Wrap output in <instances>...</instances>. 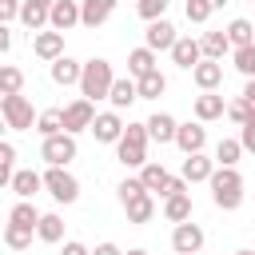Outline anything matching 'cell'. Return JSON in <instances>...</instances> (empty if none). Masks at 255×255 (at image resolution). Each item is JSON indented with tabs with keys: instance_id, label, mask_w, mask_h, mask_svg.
<instances>
[{
	"instance_id": "cell-1",
	"label": "cell",
	"mask_w": 255,
	"mask_h": 255,
	"mask_svg": "<svg viewBox=\"0 0 255 255\" xmlns=\"http://www.w3.org/2000/svg\"><path fill=\"white\" fill-rule=\"evenodd\" d=\"M112 84H116V72H112V64L104 60V56H92V60H84V76H80V96L84 100H108L112 96Z\"/></svg>"
},
{
	"instance_id": "cell-2",
	"label": "cell",
	"mask_w": 255,
	"mask_h": 255,
	"mask_svg": "<svg viewBox=\"0 0 255 255\" xmlns=\"http://www.w3.org/2000/svg\"><path fill=\"white\" fill-rule=\"evenodd\" d=\"M211 203L219 211H235L243 203V175L235 167H215V175H211Z\"/></svg>"
},
{
	"instance_id": "cell-3",
	"label": "cell",
	"mask_w": 255,
	"mask_h": 255,
	"mask_svg": "<svg viewBox=\"0 0 255 255\" xmlns=\"http://www.w3.org/2000/svg\"><path fill=\"white\" fill-rule=\"evenodd\" d=\"M147 124H128V131H124V139L116 143V159L124 163V167H143L147 163Z\"/></svg>"
},
{
	"instance_id": "cell-4",
	"label": "cell",
	"mask_w": 255,
	"mask_h": 255,
	"mask_svg": "<svg viewBox=\"0 0 255 255\" xmlns=\"http://www.w3.org/2000/svg\"><path fill=\"white\" fill-rule=\"evenodd\" d=\"M0 116H4V128H12V131H32L40 120L32 112L28 96H0Z\"/></svg>"
},
{
	"instance_id": "cell-5",
	"label": "cell",
	"mask_w": 255,
	"mask_h": 255,
	"mask_svg": "<svg viewBox=\"0 0 255 255\" xmlns=\"http://www.w3.org/2000/svg\"><path fill=\"white\" fill-rule=\"evenodd\" d=\"M44 191H48L56 203H76V199H80V179H76L68 167H48V171H44Z\"/></svg>"
},
{
	"instance_id": "cell-6",
	"label": "cell",
	"mask_w": 255,
	"mask_h": 255,
	"mask_svg": "<svg viewBox=\"0 0 255 255\" xmlns=\"http://www.w3.org/2000/svg\"><path fill=\"white\" fill-rule=\"evenodd\" d=\"M76 135H68V131H60V135H52V139H44L40 143V159L48 163V167H68L72 159H76Z\"/></svg>"
},
{
	"instance_id": "cell-7",
	"label": "cell",
	"mask_w": 255,
	"mask_h": 255,
	"mask_svg": "<svg viewBox=\"0 0 255 255\" xmlns=\"http://www.w3.org/2000/svg\"><path fill=\"white\" fill-rule=\"evenodd\" d=\"M92 124H96V104L92 100H72L68 108H64V131L68 135H76V131H92Z\"/></svg>"
},
{
	"instance_id": "cell-8",
	"label": "cell",
	"mask_w": 255,
	"mask_h": 255,
	"mask_svg": "<svg viewBox=\"0 0 255 255\" xmlns=\"http://www.w3.org/2000/svg\"><path fill=\"white\" fill-rule=\"evenodd\" d=\"M171 247H175V255H199L203 251V227L199 223H175V231H171Z\"/></svg>"
},
{
	"instance_id": "cell-9",
	"label": "cell",
	"mask_w": 255,
	"mask_h": 255,
	"mask_svg": "<svg viewBox=\"0 0 255 255\" xmlns=\"http://www.w3.org/2000/svg\"><path fill=\"white\" fill-rule=\"evenodd\" d=\"M175 24L163 16V20H151L147 24V32H143V48H151V52H171L175 48Z\"/></svg>"
},
{
	"instance_id": "cell-10",
	"label": "cell",
	"mask_w": 255,
	"mask_h": 255,
	"mask_svg": "<svg viewBox=\"0 0 255 255\" xmlns=\"http://www.w3.org/2000/svg\"><path fill=\"white\" fill-rule=\"evenodd\" d=\"M32 52H36L44 64H56L60 56H68V52H64V32H56V28L36 32V36H32Z\"/></svg>"
},
{
	"instance_id": "cell-11",
	"label": "cell",
	"mask_w": 255,
	"mask_h": 255,
	"mask_svg": "<svg viewBox=\"0 0 255 255\" xmlns=\"http://www.w3.org/2000/svg\"><path fill=\"white\" fill-rule=\"evenodd\" d=\"M124 131H128V124L120 120V112H100V116H96V124H92L96 143H120V139H124Z\"/></svg>"
},
{
	"instance_id": "cell-12",
	"label": "cell",
	"mask_w": 255,
	"mask_h": 255,
	"mask_svg": "<svg viewBox=\"0 0 255 255\" xmlns=\"http://www.w3.org/2000/svg\"><path fill=\"white\" fill-rule=\"evenodd\" d=\"M175 147L183 151V155H199L203 147H207V128L195 120H187V124H179V131H175Z\"/></svg>"
},
{
	"instance_id": "cell-13",
	"label": "cell",
	"mask_w": 255,
	"mask_h": 255,
	"mask_svg": "<svg viewBox=\"0 0 255 255\" xmlns=\"http://www.w3.org/2000/svg\"><path fill=\"white\" fill-rule=\"evenodd\" d=\"M116 4H120V0H80V24H84V28L108 24L112 12H116Z\"/></svg>"
},
{
	"instance_id": "cell-14",
	"label": "cell",
	"mask_w": 255,
	"mask_h": 255,
	"mask_svg": "<svg viewBox=\"0 0 255 255\" xmlns=\"http://www.w3.org/2000/svg\"><path fill=\"white\" fill-rule=\"evenodd\" d=\"M48 76H52V84H60V88H72V84H80V76H84V64H80V60H72V56H60L56 64H48Z\"/></svg>"
},
{
	"instance_id": "cell-15",
	"label": "cell",
	"mask_w": 255,
	"mask_h": 255,
	"mask_svg": "<svg viewBox=\"0 0 255 255\" xmlns=\"http://www.w3.org/2000/svg\"><path fill=\"white\" fill-rule=\"evenodd\" d=\"M135 100H139V84H135L131 76H116V84H112V96H108L112 112H124V108H131Z\"/></svg>"
},
{
	"instance_id": "cell-16",
	"label": "cell",
	"mask_w": 255,
	"mask_h": 255,
	"mask_svg": "<svg viewBox=\"0 0 255 255\" xmlns=\"http://www.w3.org/2000/svg\"><path fill=\"white\" fill-rule=\"evenodd\" d=\"M191 112H195L199 124H211V120L227 116V104H223V96H215V92H199L195 104H191Z\"/></svg>"
},
{
	"instance_id": "cell-17",
	"label": "cell",
	"mask_w": 255,
	"mask_h": 255,
	"mask_svg": "<svg viewBox=\"0 0 255 255\" xmlns=\"http://www.w3.org/2000/svg\"><path fill=\"white\" fill-rule=\"evenodd\" d=\"M203 60V48H199V40H191V36H179L175 40V48H171V64H179V68H187V72H195V64Z\"/></svg>"
},
{
	"instance_id": "cell-18",
	"label": "cell",
	"mask_w": 255,
	"mask_h": 255,
	"mask_svg": "<svg viewBox=\"0 0 255 255\" xmlns=\"http://www.w3.org/2000/svg\"><path fill=\"white\" fill-rule=\"evenodd\" d=\"M191 80H195L199 92H215V88L223 84V64H219V60H199L195 72H191Z\"/></svg>"
},
{
	"instance_id": "cell-19",
	"label": "cell",
	"mask_w": 255,
	"mask_h": 255,
	"mask_svg": "<svg viewBox=\"0 0 255 255\" xmlns=\"http://www.w3.org/2000/svg\"><path fill=\"white\" fill-rule=\"evenodd\" d=\"M179 175H183L187 183H211V175H215V159H207L203 151H199V155H187Z\"/></svg>"
},
{
	"instance_id": "cell-20",
	"label": "cell",
	"mask_w": 255,
	"mask_h": 255,
	"mask_svg": "<svg viewBox=\"0 0 255 255\" xmlns=\"http://www.w3.org/2000/svg\"><path fill=\"white\" fill-rule=\"evenodd\" d=\"M76 24H80V4H76V0H56V4H52V16H48V28L68 32V28H76Z\"/></svg>"
},
{
	"instance_id": "cell-21",
	"label": "cell",
	"mask_w": 255,
	"mask_h": 255,
	"mask_svg": "<svg viewBox=\"0 0 255 255\" xmlns=\"http://www.w3.org/2000/svg\"><path fill=\"white\" fill-rule=\"evenodd\" d=\"M155 72V52L151 48H131L128 52V76L131 80H143V76H151Z\"/></svg>"
},
{
	"instance_id": "cell-22",
	"label": "cell",
	"mask_w": 255,
	"mask_h": 255,
	"mask_svg": "<svg viewBox=\"0 0 255 255\" xmlns=\"http://www.w3.org/2000/svg\"><path fill=\"white\" fill-rule=\"evenodd\" d=\"M175 131H179V124H175L167 112H155V116L147 120V135H151L155 143H175Z\"/></svg>"
},
{
	"instance_id": "cell-23",
	"label": "cell",
	"mask_w": 255,
	"mask_h": 255,
	"mask_svg": "<svg viewBox=\"0 0 255 255\" xmlns=\"http://www.w3.org/2000/svg\"><path fill=\"white\" fill-rule=\"evenodd\" d=\"M40 187H44V175L32 171V167H24V171L12 175V187H8V191H16V199H32Z\"/></svg>"
},
{
	"instance_id": "cell-24",
	"label": "cell",
	"mask_w": 255,
	"mask_h": 255,
	"mask_svg": "<svg viewBox=\"0 0 255 255\" xmlns=\"http://www.w3.org/2000/svg\"><path fill=\"white\" fill-rule=\"evenodd\" d=\"M40 211H36V203L32 199H16L12 203V211H8V223H16V227H28V231H36L40 227Z\"/></svg>"
},
{
	"instance_id": "cell-25",
	"label": "cell",
	"mask_w": 255,
	"mask_h": 255,
	"mask_svg": "<svg viewBox=\"0 0 255 255\" xmlns=\"http://www.w3.org/2000/svg\"><path fill=\"white\" fill-rule=\"evenodd\" d=\"M199 48H203V60H223V56L231 52V40H227V32L219 28V32H203V36H199Z\"/></svg>"
},
{
	"instance_id": "cell-26",
	"label": "cell",
	"mask_w": 255,
	"mask_h": 255,
	"mask_svg": "<svg viewBox=\"0 0 255 255\" xmlns=\"http://www.w3.org/2000/svg\"><path fill=\"white\" fill-rule=\"evenodd\" d=\"M124 211H128V223H151V215H155V195L143 191V195H135L131 203H124Z\"/></svg>"
},
{
	"instance_id": "cell-27",
	"label": "cell",
	"mask_w": 255,
	"mask_h": 255,
	"mask_svg": "<svg viewBox=\"0 0 255 255\" xmlns=\"http://www.w3.org/2000/svg\"><path fill=\"white\" fill-rule=\"evenodd\" d=\"M227 40H231V48H251L255 44V20H243V16H235L227 28Z\"/></svg>"
},
{
	"instance_id": "cell-28",
	"label": "cell",
	"mask_w": 255,
	"mask_h": 255,
	"mask_svg": "<svg viewBox=\"0 0 255 255\" xmlns=\"http://www.w3.org/2000/svg\"><path fill=\"white\" fill-rule=\"evenodd\" d=\"M163 219H167V223H187V219H191V195L183 191V195L163 199Z\"/></svg>"
},
{
	"instance_id": "cell-29",
	"label": "cell",
	"mask_w": 255,
	"mask_h": 255,
	"mask_svg": "<svg viewBox=\"0 0 255 255\" xmlns=\"http://www.w3.org/2000/svg\"><path fill=\"white\" fill-rule=\"evenodd\" d=\"M167 179H171V175H167V167H163V163H151V159H147V163L139 167V183H143L151 195H155V191H163V183H167Z\"/></svg>"
},
{
	"instance_id": "cell-30",
	"label": "cell",
	"mask_w": 255,
	"mask_h": 255,
	"mask_svg": "<svg viewBox=\"0 0 255 255\" xmlns=\"http://www.w3.org/2000/svg\"><path fill=\"white\" fill-rule=\"evenodd\" d=\"M36 131H40L44 139L60 135V131H64V108H48V112H40V120H36Z\"/></svg>"
},
{
	"instance_id": "cell-31",
	"label": "cell",
	"mask_w": 255,
	"mask_h": 255,
	"mask_svg": "<svg viewBox=\"0 0 255 255\" xmlns=\"http://www.w3.org/2000/svg\"><path fill=\"white\" fill-rule=\"evenodd\" d=\"M36 239H40V243H60V239H64V219H60L56 211H48V215L40 219V227H36Z\"/></svg>"
},
{
	"instance_id": "cell-32",
	"label": "cell",
	"mask_w": 255,
	"mask_h": 255,
	"mask_svg": "<svg viewBox=\"0 0 255 255\" xmlns=\"http://www.w3.org/2000/svg\"><path fill=\"white\" fill-rule=\"evenodd\" d=\"M48 16H52V8H40V4L24 0V12H20L24 28H32V32H44V28H48Z\"/></svg>"
},
{
	"instance_id": "cell-33",
	"label": "cell",
	"mask_w": 255,
	"mask_h": 255,
	"mask_svg": "<svg viewBox=\"0 0 255 255\" xmlns=\"http://www.w3.org/2000/svg\"><path fill=\"white\" fill-rule=\"evenodd\" d=\"M135 84H139V100H159V96L167 92V76H163L159 68H155L151 76H143V80H135Z\"/></svg>"
},
{
	"instance_id": "cell-34",
	"label": "cell",
	"mask_w": 255,
	"mask_h": 255,
	"mask_svg": "<svg viewBox=\"0 0 255 255\" xmlns=\"http://www.w3.org/2000/svg\"><path fill=\"white\" fill-rule=\"evenodd\" d=\"M20 88H24V72L16 64H4L0 68V96H20Z\"/></svg>"
},
{
	"instance_id": "cell-35",
	"label": "cell",
	"mask_w": 255,
	"mask_h": 255,
	"mask_svg": "<svg viewBox=\"0 0 255 255\" xmlns=\"http://www.w3.org/2000/svg\"><path fill=\"white\" fill-rule=\"evenodd\" d=\"M239 155H243V143H239V139H219V143H215V163H219V167H235Z\"/></svg>"
},
{
	"instance_id": "cell-36",
	"label": "cell",
	"mask_w": 255,
	"mask_h": 255,
	"mask_svg": "<svg viewBox=\"0 0 255 255\" xmlns=\"http://www.w3.org/2000/svg\"><path fill=\"white\" fill-rule=\"evenodd\" d=\"M32 235H36V231H28V227L4 223V247H8V251H24V247H32Z\"/></svg>"
},
{
	"instance_id": "cell-37",
	"label": "cell",
	"mask_w": 255,
	"mask_h": 255,
	"mask_svg": "<svg viewBox=\"0 0 255 255\" xmlns=\"http://www.w3.org/2000/svg\"><path fill=\"white\" fill-rule=\"evenodd\" d=\"M12 175H16V147H12V139H4L0 143V183L12 187Z\"/></svg>"
},
{
	"instance_id": "cell-38",
	"label": "cell",
	"mask_w": 255,
	"mask_h": 255,
	"mask_svg": "<svg viewBox=\"0 0 255 255\" xmlns=\"http://www.w3.org/2000/svg\"><path fill=\"white\" fill-rule=\"evenodd\" d=\"M171 8V0H135V12H139V20H163V12Z\"/></svg>"
},
{
	"instance_id": "cell-39",
	"label": "cell",
	"mask_w": 255,
	"mask_h": 255,
	"mask_svg": "<svg viewBox=\"0 0 255 255\" xmlns=\"http://www.w3.org/2000/svg\"><path fill=\"white\" fill-rule=\"evenodd\" d=\"M251 116H255V108H251V104H247V100H243V96H235V100H231V104H227V120H235V124H239V128H243V124H247V120H251Z\"/></svg>"
},
{
	"instance_id": "cell-40",
	"label": "cell",
	"mask_w": 255,
	"mask_h": 255,
	"mask_svg": "<svg viewBox=\"0 0 255 255\" xmlns=\"http://www.w3.org/2000/svg\"><path fill=\"white\" fill-rule=\"evenodd\" d=\"M231 60H235V68H239L247 80H255V44H251V48H235Z\"/></svg>"
},
{
	"instance_id": "cell-41",
	"label": "cell",
	"mask_w": 255,
	"mask_h": 255,
	"mask_svg": "<svg viewBox=\"0 0 255 255\" xmlns=\"http://www.w3.org/2000/svg\"><path fill=\"white\" fill-rule=\"evenodd\" d=\"M183 12H187V20H191V24H207V16H211L215 8H211L207 0H187V4H183Z\"/></svg>"
},
{
	"instance_id": "cell-42",
	"label": "cell",
	"mask_w": 255,
	"mask_h": 255,
	"mask_svg": "<svg viewBox=\"0 0 255 255\" xmlns=\"http://www.w3.org/2000/svg\"><path fill=\"white\" fill-rule=\"evenodd\" d=\"M116 191H120V203H131V199H135V195H143L147 187H143V183H139V175H135V179H124Z\"/></svg>"
},
{
	"instance_id": "cell-43",
	"label": "cell",
	"mask_w": 255,
	"mask_h": 255,
	"mask_svg": "<svg viewBox=\"0 0 255 255\" xmlns=\"http://www.w3.org/2000/svg\"><path fill=\"white\" fill-rule=\"evenodd\" d=\"M20 12H24V0H0V20H4V24L20 20Z\"/></svg>"
},
{
	"instance_id": "cell-44",
	"label": "cell",
	"mask_w": 255,
	"mask_h": 255,
	"mask_svg": "<svg viewBox=\"0 0 255 255\" xmlns=\"http://www.w3.org/2000/svg\"><path fill=\"white\" fill-rule=\"evenodd\" d=\"M187 187H191V183H187V179H183V175H171V179H167V183H163V191H159V195H163V199H171V195H183V191H187Z\"/></svg>"
},
{
	"instance_id": "cell-45",
	"label": "cell",
	"mask_w": 255,
	"mask_h": 255,
	"mask_svg": "<svg viewBox=\"0 0 255 255\" xmlns=\"http://www.w3.org/2000/svg\"><path fill=\"white\" fill-rule=\"evenodd\" d=\"M239 143H243V151H255V116L239 128Z\"/></svg>"
},
{
	"instance_id": "cell-46",
	"label": "cell",
	"mask_w": 255,
	"mask_h": 255,
	"mask_svg": "<svg viewBox=\"0 0 255 255\" xmlns=\"http://www.w3.org/2000/svg\"><path fill=\"white\" fill-rule=\"evenodd\" d=\"M60 255H92V251H88V247H84L80 239H68V243L60 247Z\"/></svg>"
},
{
	"instance_id": "cell-47",
	"label": "cell",
	"mask_w": 255,
	"mask_h": 255,
	"mask_svg": "<svg viewBox=\"0 0 255 255\" xmlns=\"http://www.w3.org/2000/svg\"><path fill=\"white\" fill-rule=\"evenodd\" d=\"M0 52H12V32H8V24L0 28Z\"/></svg>"
},
{
	"instance_id": "cell-48",
	"label": "cell",
	"mask_w": 255,
	"mask_h": 255,
	"mask_svg": "<svg viewBox=\"0 0 255 255\" xmlns=\"http://www.w3.org/2000/svg\"><path fill=\"white\" fill-rule=\"evenodd\" d=\"M92 255H124V251H120V247H116V243H100V247H96V251H92Z\"/></svg>"
},
{
	"instance_id": "cell-49",
	"label": "cell",
	"mask_w": 255,
	"mask_h": 255,
	"mask_svg": "<svg viewBox=\"0 0 255 255\" xmlns=\"http://www.w3.org/2000/svg\"><path fill=\"white\" fill-rule=\"evenodd\" d=\"M243 100L255 108V80H247V84H243Z\"/></svg>"
},
{
	"instance_id": "cell-50",
	"label": "cell",
	"mask_w": 255,
	"mask_h": 255,
	"mask_svg": "<svg viewBox=\"0 0 255 255\" xmlns=\"http://www.w3.org/2000/svg\"><path fill=\"white\" fill-rule=\"evenodd\" d=\"M32 4H40V8H52V4H56V0H32Z\"/></svg>"
},
{
	"instance_id": "cell-51",
	"label": "cell",
	"mask_w": 255,
	"mask_h": 255,
	"mask_svg": "<svg viewBox=\"0 0 255 255\" xmlns=\"http://www.w3.org/2000/svg\"><path fill=\"white\" fill-rule=\"evenodd\" d=\"M207 4H211V8H223V4H227V0H207Z\"/></svg>"
},
{
	"instance_id": "cell-52",
	"label": "cell",
	"mask_w": 255,
	"mask_h": 255,
	"mask_svg": "<svg viewBox=\"0 0 255 255\" xmlns=\"http://www.w3.org/2000/svg\"><path fill=\"white\" fill-rule=\"evenodd\" d=\"M124 255H147V251H143V247H135V251H124Z\"/></svg>"
},
{
	"instance_id": "cell-53",
	"label": "cell",
	"mask_w": 255,
	"mask_h": 255,
	"mask_svg": "<svg viewBox=\"0 0 255 255\" xmlns=\"http://www.w3.org/2000/svg\"><path fill=\"white\" fill-rule=\"evenodd\" d=\"M235 255H255V251H235Z\"/></svg>"
}]
</instances>
